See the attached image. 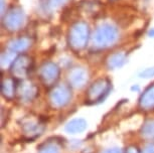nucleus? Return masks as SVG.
<instances>
[{"label": "nucleus", "instance_id": "f257e3e1", "mask_svg": "<svg viewBox=\"0 0 154 153\" xmlns=\"http://www.w3.org/2000/svg\"><path fill=\"white\" fill-rule=\"evenodd\" d=\"M90 37V27L84 21L75 22L69 30L68 42L72 50L75 51L82 50L88 44Z\"/></svg>", "mask_w": 154, "mask_h": 153}, {"label": "nucleus", "instance_id": "f03ea898", "mask_svg": "<svg viewBox=\"0 0 154 153\" xmlns=\"http://www.w3.org/2000/svg\"><path fill=\"white\" fill-rule=\"evenodd\" d=\"M118 39V29L110 23H103L98 26L93 36V42L97 48H108L113 47Z\"/></svg>", "mask_w": 154, "mask_h": 153}, {"label": "nucleus", "instance_id": "7ed1b4c3", "mask_svg": "<svg viewBox=\"0 0 154 153\" xmlns=\"http://www.w3.org/2000/svg\"><path fill=\"white\" fill-rule=\"evenodd\" d=\"M111 88V82L108 79H98L90 86L87 93V102L89 104H94L100 102L107 96Z\"/></svg>", "mask_w": 154, "mask_h": 153}, {"label": "nucleus", "instance_id": "20e7f679", "mask_svg": "<svg viewBox=\"0 0 154 153\" xmlns=\"http://www.w3.org/2000/svg\"><path fill=\"white\" fill-rule=\"evenodd\" d=\"M72 99V92L66 85H59L51 89L49 93V102L54 108H63L68 105Z\"/></svg>", "mask_w": 154, "mask_h": 153}, {"label": "nucleus", "instance_id": "39448f33", "mask_svg": "<svg viewBox=\"0 0 154 153\" xmlns=\"http://www.w3.org/2000/svg\"><path fill=\"white\" fill-rule=\"evenodd\" d=\"M25 15L20 7H11L3 17V25L7 30L16 31L22 26Z\"/></svg>", "mask_w": 154, "mask_h": 153}, {"label": "nucleus", "instance_id": "423d86ee", "mask_svg": "<svg viewBox=\"0 0 154 153\" xmlns=\"http://www.w3.org/2000/svg\"><path fill=\"white\" fill-rule=\"evenodd\" d=\"M32 68V59L26 54L18 56L11 65V74L17 79H25Z\"/></svg>", "mask_w": 154, "mask_h": 153}, {"label": "nucleus", "instance_id": "0eeeda50", "mask_svg": "<svg viewBox=\"0 0 154 153\" xmlns=\"http://www.w3.org/2000/svg\"><path fill=\"white\" fill-rule=\"evenodd\" d=\"M39 77L43 85L51 87L60 78V68L54 63L48 62L43 63L39 70Z\"/></svg>", "mask_w": 154, "mask_h": 153}, {"label": "nucleus", "instance_id": "6e6552de", "mask_svg": "<svg viewBox=\"0 0 154 153\" xmlns=\"http://www.w3.org/2000/svg\"><path fill=\"white\" fill-rule=\"evenodd\" d=\"M22 131L24 135L28 138H35L39 136L45 130V125L38 119L34 117L24 118L21 124Z\"/></svg>", "mask_w": 154, "mask_h": 153}, {"label": "nucleus", "instance_id": "1a4fd4ad", "mask_svg": "<svg viewBox=\"0 0 154 153\" xmlns=\"http://www.w3.org/2000/svg\"><path fill=\"white\" fill-rule=\"evenodd\" d=\"M37 93H38V89L30 81H22L19 85H17L16 94L23 102L32 101L37 96Z\"/></svg>", "mask_w": 154, "mask_h": 153}, {"label": "nucleus", "instance_id": "9d476101", "mask_svg": "<svg viewBox=\"0 0 154 153\" xmlns=\"http://www.w3.org/2000/svg\"><path fill=\"white\" fill-rule=\"evenodd\" d=\"M89 80V73L84 68H74L69 73V83L75 89H81L86 86Z\"/></svg>", "mask_w": 154, "mask_h": 153}, {"label": "nucleus", "instance_id": "9b49d317", "mask_svg": "<svg viewBox=\"0 0 154 153\" xmlns=\"http://www.w3.org/2000/svg\"><path fill=\"white\" fill-rule=\"evenodd\" d=\"M139 106L145 111L154 110V84L143 92L139 99Z\"/></svg>", "mask_w": 154, "mask_h": 153}, {"label": "nucleus", "instance_id": "f8f14e48", "mask_svg": "<svg viewBox=\"0 0 154 153\" xmlns=\"http://www.w3.org/2000/svg\"><path fill=\"white\" fill-rule=\"evenodd\" d=\"M31 43L32 40L29 37H19V38L10 40L7 44V47L8 50L12 53H23L31 47Z\"/></svg>", "mask_w": 154, "mask_h": 153}, {"label": "nucleus", "instance_id": "ddd939ff", "mask_svg": "<svg viewBox=\"0 0 154 153\" xmlns=\"http://www.w3.org/2000/svg\"><path fill=\"white\" fill-rule=\"evenodd\" d=\"M17 92V85L15 80L12 78H6L1 83V94L5 99H13Z\"/></svg>", "mask_w": 154, "mask_h": 153}, {"label": "nucleus", "instance_id": "4468645a", "mask_svg": "<svg viewBox=\"0 0 154 153\" xmlns=\"http://www.w3.org/2000/svg\"><path fill=\"white\" fill-rule=\"evenodd\" d=\"M127 57L126 54L123 53H115L111 54L108 59H107V67L110 70H115V69H119L126 63Z\"/></svg>", "mask_w": 154, "mask_h": 153}, {"label": "nucleus", "instance_id": "2eb2a0df", "mask_svg": "<svg viewBox=\"0 0 154 153\" xmlns=\"http://www.w3.org/2000/svg\"><path fill=\"white\" fill-rule=\"evenodd\" d=\"M87 128V121L82 118L74 119L66 125V131L69 134H78L82 133Z\"/></svg>", "mask_w": 154, "mask_h": 153}, {"label": "nucleus", "instance_id": "dca6fc26", "mask_svg": "<svg viewBox=\"0 0 154 153\" xmlns=\"http://www.w3.org/2000/svg\"><path fill=\"white\" fill-rule=\"evenodd\" d=\"M141 135L145 139H154V120H148L143 124Z\"/></svg>", "mask_w": 154, "mask_h": 153}, {"label": "nucleus", "instance_id": "f3484780", "mask_svg": "<svg viewBox=\"0 0 154 153\" xmlns=\"http://www.w3.org/2000/svg\"><path fill=\"white\" fill-rule=\"evenodd\" d=\"M14 54L15 53H12V51H10V50H8L7 53L2 54V56H1V67L2 68H6L9 65H12L14 60L16 59V57H14Z\"/></svg>", "mask_w": 154, "mask_h": 153}, {"label": "nucleus", "instance_id": "a211bd4d", "mask_svg": "<svg viewBox=\"0 0 154 153\" xmlns=\"http://www.w3.org/2000/svg\"><path fill=\"white\" fill-rule=\"evenodd\" d=\"M38 153H60V148L56 144L48 143L39 149Z\"/></svg>", "mask_w": 154, "mask_h": 153}, {"label": "nucleus", "instance_id": "6ab92c4d", "mask_svg": "<svg viewBox=\"0 0 154 153\" xmlns=\"http://www.w3.org/2000/svg\"><path fill=\"white\" fill-rule=\"evenodd\" d=\"M139 77L143 79H149V78L154 77V68H147L139 74Z\"/></svg>", "mask_w": 154, "mask_h": 153}, {"label": "nucleus", "instance_id": "aec40b11", "mask_svg": "<svg viewBox=\"0 0 154 153\" xmlns=\"http://www.w3.org/2000/svg\"><path fill=\"white\" fill-rule=\"evenodd\" d=\"M141 153H154V143H148L145 145Z\"/></svg>", "mask_w": 154, "mask_h": 153}, {"label": "nucleus", "instance_id": "412c9836", "mask_svg": "<svg viewBox=\"0 0 154 153\" xmlns=\"http://www.w3.org/2000/svg\"><path fill=\"white\" fill-rule=\"evenodd\" d=\"M103 153H122V151L120 148H110L105 150Z\"/></svg>", "mask_w": 154, "mask_h": 153}, {"label": "nucleus", "instance_id": "4be33fe9", "mask_svg": "<svg viewBox=\"0 0 154 153\" xmlns=\"http://www.w3.org/2000/svg\"><path fill=\"white\" fill-rule=\"evenodd\" d=\"M126 153H139V151H138V149L136 148V147L130 146V147H128V148H127Z\"/></svg>", "mask_w": 154, "mask_h": 153}, {"label": "nucleus", "instance_id": "5701e85b", "mask_svg": "<svg viewBox=\"0 0 154 153\" xmlns=\"http://www.w3.org/2000/svg\"><path fill=\"white\" fill-rule=\"evenodd\" d=\"M66 0H51V2H53V3H54V4H62V3H63V2H65Z\"/></svg>", "mask_w": 154, "mask_h": 153}, {"label": "nucleus", "instance_id": "b1692460", "mask_svg": "<svg viewBox=\"0 0 154 153\" xmlns=\"http://www.w3.org/2000/svg\"><path fill=\"white\" fill-rule=\"evenodd\" d=\"M4 13V0H1V14L3 15Z\"/></svg>", "mask_w": 154, "mask_h": 153}, {"label": "nucleus", "instance_id": "393cba45", "mask_svg": "<svg viewBox=\"0 0 154 153\" xmlns=\"http://www.w3.org/2000/svg\"><path fill=\"white\" fill-rule=\"evenodd\" d=\"M148 35H149L150 37H154V28H152V29L149 30V32H148Z\"/></svg>", "mask_w": 154, "mask_h": 153}]
</instances>
